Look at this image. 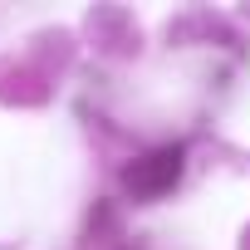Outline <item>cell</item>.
I'll return each mask as SVG.
<instances>
[{"label": "cell", "instance_id": "1", "mask_svg": "<svg viewBox=\"0 0 250 250\" xmlns=\"http://www.w3.org/2000/svg\"><path fill=\"white\" fill-rule=\"evenodd\" d=\"M177 177H182V152H177V147H157V152L138 157L123 182H128V191H133L138 201H157V196H167V191L177 187Z\"/></svg>", "mask_w": 250, "mask_h": 250}]
</instances>
